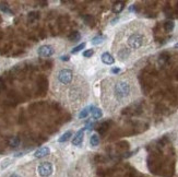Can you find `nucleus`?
Masks as SVG:
<instances>
[{
  "instance_id": "obj_3",
  "label": "nucleus",
  "mask_w": 178,
  "mask_h": 177,
  "mask_svg": "<svg viewBox=\"0 0 178 177\" xmlns=\"http://www.w3.org/2000/svg\"><path fill=\"white\" fill-rule=\"evenodd\" d=\"M147 42V37L143 32L130 27L123 29L117 32L113 43V53L118 60L126 62L134 50L142 48Z\"/></svg>"
},
{
  "instance_id": "obj_23",
  "label": "nucleus",
  "mask_w": 178,
  "mask_h": 177,
  "mask_svg": "<svg viewBox=\"0 0 178 177\" xmlns=\"http://www.w3.org/2000/svg\"><path fill=\"white\" fill-rule=\"evenodd\" d=\"M60 59H61L62 61H69L70 58H69V56H68V55H64V56H61Z\"/></svg>"
},
{
  "instance_id": "obj_19",
  "label": "nucleus",
  "mask_w": 178,
  "mask_h": 177,
  "mask_svg": "<svg viewBox=\"0 0 178 177\" xmlns=\"http://www.w3.org/2000/svg\"><path fill=\"white\" fill-rule=\"evenodd\" d=\"M0 10H1L2 12H5V13H8V14H13V12H12L7 5H3V3H0Z\"/></svg>"
},
{
  "instance_id": "obj_17",
  "label": "nucleus",
  "mask_w": 178,
  "mask_h": 177,
  "mask_svg": "<svg viewBox=\"0 0 178 177\" xmlns=\"http://www.w3.org/2000/svg\"><path fill=\"white\" fill-rule=\"evenodd\" d=\"M11 163H12V160H11V158H5V160H2V161H1V164H0L1 169H5V168H7V167L10 165Z\"/></svg>"
},
{
  "instance_id": "obj_12",
  "label": "nucleus",
  "mask_w": 178,
  "mask_h": 177,
  "mask_svg": "<svg viewBox=\"0 0 178 177\" xmlns=\"http://www.w3.org/2000/svg\"><path fill=\"white\" fill-rule=\"evenodd\" d=\"M90 144L92 145V147H97L99 144V136L94 133V134H92L91 136V139H90Z\"/></svg>"
},
{
  "instance_id": "obj_11",
  "label": "nucleus",
  "mask_w": 178,
  "mask_h": 177,
  "mask_svg": "<svg viewBox=\"0 0 178 177\" xmlns=\"http://www.w3.org/2000/svg\"><path fill=\"white\" fill-rule=\"evenodd\" d=\"M68 38H69L70 42H78V40H80V38H81V34H80L78 31H74V32H72V33L69 35Z\"/></svg>"
},
{
  "instance_id": "obj_7",
  "label": "nucleus",
  "mask_w": 178,
  "mask_h": 177,
  "mask_svg": "<svg viewBox=\"0 0 178 177\" xmlns=\"http://www.w3.org/2000/svg\"><path fill=\"white\" fill-rule=\"evenodd\" d=\"M50 153V149L48 147H42L40 149H37L34 152V156L36 158H42V157L47 156Z\"/></svg>"
},
{
  "instance_id": "obj_16",
  "label": "nucleus",
  "mask_w": 178,
  "mask_h": 177,
  "mask_svg": "<svg viewBox=\"0 0 178 177\" xmlns=\"http://www.w3.org/2000/svg\"><path fill=\"white\" fill-rule=\"evenodd\" d=\"M90 114V107H84L79 114V118L80 119H83V118H86L89 116Z\"/></svg>"
},
{
  "instance_id": "obj_25",
  "label": "nucleus",
  "mask_w": 178,
  "mask_h": 177,
  "mask_svg": "<svg viewBox=\"0 0 178 177\" xmlns=\"http://www.w3.org/2000/svg\"><path fill=\"white\" fill-rule=\"evenodd\" d=\"M9 177H22V176H20V175H18V174L13 173V174H11V175H10Z\"/></svg>"
},
{
  "instance_id": "obj_24",
  "label": "nucleus",
  "mask_w": 178,
  "mask_h": 177,
  "mask_svg": "<svg viewBox=\"0 0 178 177\" xmlns=\"http://www.w3.org/2000/svg\"><path fill=\"white\" fill-rule=\"evenodd\" d=\"M119 72H120V69L119 68H114L112 70V73L113 74H119Z\"/></svg>"
},
{
  "instance_id": "obj_8",
  "label": "nucleus",
  "mask_w": 178,
  "mask_h": 177,
  "mask_svg": "<svg viewBox=\"0 0 178 177\" xmlns=\"http://www.w3.org/2000/svg\"><path fill=\"white\" fill-rule=\"evenodd\" d=\"M90 113L92 115V117L94 119H99L103 116V112L102 109L99 107H95V106H90Z\"/></svg>"
},
{
  "instance_id": "obj_9",
  "label": "nucleus",
  "mask_w": 178,
  "mask_h": 177,
  "mask_svg": "<svg viewBox=\"0 0 178 177\" xmlns=\"http://www.w3.org/2000/svg\"><path fill=\"white\" fill-rule=\"evenodd\" d=\"M101 59H102V61H103L105 64H113L115 62V59H114V57H113V55H110L109 53H104V54H102Z\"/></svg>"
},
{
  "instance_id": "obj_18",
  "label": "nucleus",
  "mask_w": 178,
  "mask_h": 177,
  "mask_svg": "<svg viewBox=\"0 0 178 177\" xmlns=\"http://www.w3.org/2000/svg\"><path fill=\"white\" fill-rule=\"evenodd\" d=\"M85 45H86V43H82V44L78 45L77 47H74V48L71 50V53H72V54H77V53H79V51H81L82 49H84Z\"/></svg>"
},
{
  "instance_id": "obj_26",
  "label": "nucleus",
  "mask_w": 178,
  "mask_h": 177,
  "mask_svg": "<svg viewBox=\"0 0 178 177\" xmlns=\"http://www.w3.org/2000/svg\"><path fill=\"white\" fill-rule=\"evenodd\" d=\"M175 48H178V43L177 44H175Z\"/></svg>"
},
{
  "instance_id": "obj_2",
  "label": "nucleus",
  "mask_w": 178,
  "mask_h": 177,
  "mask_svg": "<svg viewBox=\"0 0 178 177\" xmlns=\"http://www.w3.org/2000/svg\"><path fill=\"white\" fill-rule=\"evenodd\" d=\"M134 83L127 73L114 74L101 83V103L108 114H115L132 102Z\"/></svg>"
},
{
  "instance_id": "obj_13",
  "label": "nucleus",
  "mask_w": 178,
  "mask_h": 177,
  "mask_svg": "<svg viewBox=\"0 0 178 177\" xmlns=\"http://www.w3.org/2000/svg\"><path fill=\"white\" fill-rule=\"evenodd\" d=\"M125 8V3L123 1H119V2H116L114 5V12L115 13H119V12H121L123 9Z\"/></svg>"
},
{
  "instance_id": "obj_20",
  "label": "nucleus",
  "mask_w": 178,
  "mask_h": 177,
  "mask_svg": "<svg viewBox=\"0 0 178 177\" xmlns=\"http://www.w3.org/2000/svg\"><path fill=\"white\" fill-rule=\"evenodd\" d=\"M103 42V37L102 36H95V37H93V39H92V44L93 45H99L101 44Z\"/></svg>"
},
{
  "instance_id": "obj_22",
  "label": "nucleus",
  "mask_w": 178,
  "mask_h": 177,
  "mask_svg": "<svg viewBox=\"0 0 178 177\" xmlns=\"http://www.w3.org/2000/svg\"><path fill=\"white\" fill-rule=\"evenodd\" d=\"M37 18H40V15H38L37 12H31V13H29V20L33 21L34 19H37Z\"/></svg>"
},
{
  "instance_id": "obj_4",
  "label": "nucleus",
  "mask_w": 178,
  "mask_h": 177,
  "mask_svg": "<svg viewBox=\"0 0 178 177\" xmlns=\"http://www.w3.org/2000/svg\"><path fill=\"white\" fill-rule=\"evenodd\" d=\"M54 172V166L50 162H42L37 166V173L40 177H49Z\"/></svg>"
},
{
  "instance_id": "obj_10",
  "label": "nucleus",
  "mask_w": 178,
  "mask_h": 177,
  "mask_svg": "<svg viewBox=\"0 0 178 177\" xmlns=\"http://www.w3.org/2000/svg\"><path fill=\"white\" fill-rule=\"evenodd\" d=\"M72 137V131H67V132H64L61 137L58 139V142H60V143H64V142H67L68 140H69L70 138Z\"/></svg>"
},
{
  "instance_id": "obj_15",
  "label": "nucleus",
  "mask_w": 178,
  "mask_h": 177,
  "mask_svg": "<svg viewBox=\"0 0 178 177\" xmlns=\"http://www.w3.org/2000/svg\"><path fill=\"white\" fill-rule=\"evenodd\" d=\"M9 144H10V147H12V148H16L19 144H20V139H19L18 137L10 138V140H9Z\"/></svg>"
},
{
  "instance_id": "obj_6",
  "label": "nucleus",
  "mask_w": 178,
  "mask_h": 177,
  "mask_svg": "<svg viewBox=\"0 0 178 177\" xmlns=\"http://www.w3.org/2000/svg\"><path fill=\"white\" fill-rule=\"evenodd\" d=\"M84 130H85V128H84V129H81V130H79L78 132L75 133V136H74L73 139H72V144H73L74 147H80V145L83 143Z\"/></svg>"
},
{
  "instance_id": "obj_5",
  "label": "nucleus",
  "mask_w": 178,
  "mask_h": 177,
  "mask_svg": "<svg viewBox=\"0 0 178 177\" xmlns=\"http://www.w3.org/2000/svg\"><path fill=\"white\" fill-rule=\"evenodd\" d=\"M54 53H55V49L51 45H42L40 48L37 49V54H38V56L45 57V58L53 56Z\"/></svg>"
},
{
  "instance_id": "obj_14",
  "label": "nucleus",
  "mask_w": 178,
  "mask_h": 177,
  "mask_svg": "<svg viewBox=\"0 0 178 177\" xmlns=\"http://www.w3.org/2000/svg\"><path fill=\"white\" fill-rule=\"evenodd\" d=\"M175 27V23H174L173 21H166L165 22V24H164V29L166 32H172Z\"/></svg>"
},
{
  "instance_id": "obj_21",
  "label": "nucleus",
  "mask_w": 178,
  "mask_h": 177,
  "mask_svg": "<svg viewBox=\"0 0 178 177\" xmlns=\"http://www.w3.org/2000/svg\"><path fill=\"white\" fill-rule=\"evenodd\" d=\"M94 55V50L93 49H88V50H85L83 53V57L85 58H90L91 56H93Z\"/></svg>"
},
{
  "instance_id": "obj_1",
  "label": "nucleus",
  "mask_w": 178,
  "mask_h": 177,
  "mask_svg": "<svg viewBox=\"0 0 178 177\" xmlns=\"http://www.w3.org/2000/svg\"><path fill=\"white\" fill-rule=\"evenodd\" d=\"M53 84V89L61 102L72 110L82 107L89 99V82L73 69L60 68L55 74Z\"/></svg>"
}]
</instances>
